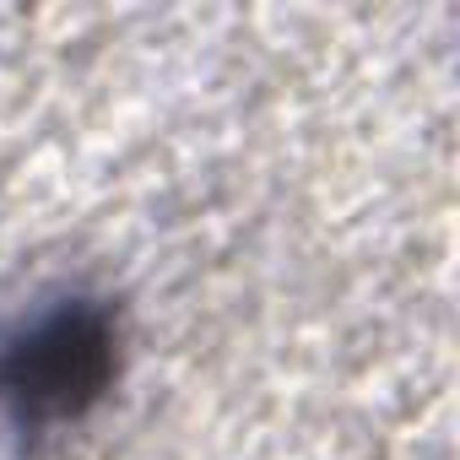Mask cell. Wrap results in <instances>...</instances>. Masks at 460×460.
<instances>
[{
    "label": "cell",
    "mask_w": 460,
    "mask_h": 460,
    "mask_svg": "<svg viewBox=\"0 0 460 460\" xmlns=\"http://www.w3.org/2000/svg\"><path fill=\"white\" fill-rule=\"evenodd\" d=\"M114 379V314L103 304H55L0 347V401L22 422H71Z\"/></svg>",
    "instance_id": "6da1fadb"
}]
</instances>
